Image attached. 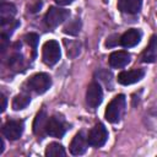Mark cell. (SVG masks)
Instances as JSON below:
<instances>
[{
  "label": "cell",
  "mask_w": 157,
  "mask_h": 157,
  "mask_svg": "<svg viewBox=\"0 0 157 157\" xmlns=\"http://www.w3.org/2000/svg\"><path fill=\"white\" fill-rule=\"evenodd\" d=\"M45 131H47V134L49 136L61 137L65 134V131H66V123H65V120L61 117L53 115V117L48 118Z\"/></svg>",
  "instance_id": "6"
},
{
  "label": "cell",
  "mask_w": 157,
  "mask_h": 157,
  "mask_svg": "<svg viewBox=\"0 0 157 157\" xmlns=\"http://www.w3.org/2000/svg\"><path fill=\"white\" fill-rule=\"evenodd\" d=\"M144 76H145V70L142 69H132L129 71H121L118 75V82L124 86H128V85L139 82Z\"/></svg>",
  "instance_id": "9"
},
{
  "label": "cell",
  "mask_w": 157,
  "mask_h": 157,
  "mask_svg": "<svg viewBox=\"0 0 157 157\" xmlns=\"http://www.w3.org/2000/svg\"><path fill=\"white\" fill-rule=\"evenodd\" d=\"M2 152H4V141L0 140V153H2Z\"/></svg>",
  "instance_id": "26"
},
{
  "label": "cell",
  "mask_w": 157,
  "mask_h": 157,
  "mask_svg": "<svg viewBox=\"0 0 157 157\" xmlns=\"http://www.w3.org/2000/svg\"><path fill=\"white\" fill-rule=\"evenodd\" d=\"M29 102H31V97H29L28 94H26V93H20V94H17V96L13 98V101H12V108H13L15 110L23 109V108H26V107L29 104Z\"/></svg>",
  "instance_id": "18"
},
{
  "label": "cell",
  "mask_w": 157,
  "mask_h": 157,
  "mask_svg": "<svg viewBox=\"0 0 157 157\" xmlns=\"http://www.w3.org/2000/svg\"><path fill=\"white\" fill-rule=\"evenodd\" d=\"M142 0H118V9L124 13L135 15L141 10Z\"/></svg>",
  "instance_id": "14"
},
{
  "label": "cell",
  "mask_w": 157,
  "mask_h": 157,
  "mask_svg": "<svg viewBox=\"0 0 157 157\" xmlns=\"http://www.w3.org/2000/svg\"><path fill=\"white\" fill-rule=\"evenodd\" d=\"M141 32L136 28H131V29H128L119 39V43L124 47V48H131V47H135L140 39H141Z\"/></svg>",
  "instance_id": "11"
},
{
  "label": "cell",
  "mask_w": 157,
  "mask_h": 157,
  "mask_svg": "<svg viewBox=\"0 0 157 157\" xmlns=\"http://www.w3.org/2000/svg\"><path fill=\"white\" fill-rule=\"evenodd\" d=\"M40 7H42V1L38 0V1H36V4L33 6H31V11L32 12H37L38 10H40Z\"/></svg>",
  "instance_id": "23"
},
{
  "label": "cell",
  "mask_w": 157,
  "mask_h": 157,
  "mask_svg": "<svg viewBox=\"0 0 157 157\" xmlns=\"http://www.w3.org/2000/svg\"><path fill=\"white\" fill-rule=\"evenodd\" d=\"M69 16H70L69 10L52 6V7H49V10L47 11V13L44 16V23L49 28H54V27H58L60 23H63Z\"/></svg>",
  "instance_id": "2"
},
{
  "label": "cell",
  "mask_w": 157,
  "mask_h": 157,
  "mask_svg": "<svg viewBox=\"0 0 157 157\" xmlns=\"http://www.w3.org/2000/svg\"><path fill=\"white\" fill-rule=\"evenodd\" d=\"M26 42L28 45L32 47V50H33V55H36V52H37V45H38V42H39V37L36 34V33H29L25 37Z\"/></svg>",
  "instance_id": "21"
},
{
  "label": "cell",
  "mask_w": 157,
  "mask_h": 157,
  "mask_svg": "<svg viewBox=\"0 0 157 157\" xmlns=\"http://www.w3.org/2000/svg\"><path fill=\"white\" fill-rule=\"evenodd\" d=\"M64 44L66 47V54L69 58H76L80 54V49H81V44L76 40H64Z\"/></svg>",
  "instance_id": "20"
},
{
  "label": "cell",
  "mask_w": 157,
  "mask_h": 157,
  "mask_svg": "<svg viewBox=\"0 0 157 157\" xmlns=\"http://www.w3.org/2000/svg\"><path fill=\"white\" fill-rule=\"evenodd\" d=\"M56 4H59V5H69V4H71L74 0H54Z\"/></svg>",
  "instance_id": "24"
},
{
  "label": "cell",
  "mask_w": 157,
  "mask_h": 157,
  "mask_svg": "<svg viewBox=\"0 0 157 157\" xmlns=\"http://www.w3.org/2000/svg\"><path fill=\"white\" fill-rule=\"evenodd\" d=\"M130 61V54L125 50H118L113 52L109 55V65L114 69H120L128 65Z\"/></svg>",
  "instance_id": "12"
},
{
  "label": "cell",
  "mask_w": 157,
  "mask_h": 157,
  "mask_svg": "<svg viewBox=\"0 0 157 157\" xmlns=\"http://www.w3.org/2000/svg\"><path fill=\"white\" fill-rule=\"evenodd\" d=\"M52 86V78L45 72H39L28 80V87L38 94L47 92Z\"/></svg>",
  "instance_id": "5"
},
{
  "label": "cell",
  "mask_w": 157,
  "mask_h": 157,
  "mask_svg": "<svg viewBox=\"0 0 157 157\" xmlns=\"http://www.w3.org/2000/svg\"><path fill=\"white\" fill-rule=\"evenodd\" d=\"M157 60V36H152L148 45L141 55L142 63H155Z\"/></svg>",
  "instance_id": "13"
},
{
  "label": "cell",
  "mask_w": 157,
  "mask_h": 157,
  "mask_svg": "<svg viewBox=\"0 0 157 157\" xmlns=\"http://www.w3.org/2000/svg\"><path fill=\"white\" fill-rule=\"evenodd\" d=\"M16 13V7L11 2H4L0 6V20H1V26H5L7 23L13 22V16Z\"/></svg>",
  "instance_id": "15"
},
{
  "label": "cell",
  "mask_w": 157,
  "mask_h": 157,
  "mask_svg": "<svg viewBox=\"0 0 157 157\" xmlns=\"http://www.w3.org/2000/svg\"><path fill=\"white\" fill-rule=\"evenodd\" d=\"M2 135L9 140H17L23 132V121L21 120H7L2 125Z\"/></svg>",
  "instance_id": "8"
},
{
  "label": "cell",
  "mask_w": 157,
  "mask_h": 157,
  "mask_svg": "<svg viewBox=\"0 0 157 157\" xmlns=\"http://www.w3.org/2000/svg\"><path fill=\"white\" fill-rule=\"evenodd\" d=\"M60 55H61L60 45L56 40H48V42L44 43L42 58H43V61L47 65H49V66L55 65L59 61Z\"/></svg>",
  "instance_id": "3"
},
{
  "label": "cell",
  "mask_w": 157,
  "mask_h": 157,
  "mask_svg": "<svg viewBox=\"0 0 157 157\" xmlns=\"http://www.w3.org/2000/svg\"><path fill=\"white\" fill-rule=\"evenodd\" d=\"M117 43H118V36H117V34H114V36L109 37V39L107 40L105 45H107V47H113V45H115Z\"/></svg>",
  "instance_id": "22"
},
{
  "label": "cell",
  "mask_w": 157,
  "mask_h": 157,
  "mask_svg": "<svg viewBox=\"0 0 157 157\" xmlns=\"http://www.w3.org/2000/svg\"><path fill=\"white\" fill-rule=\"evenodd\" d=\"M125 104H126V101H125V96L124 94H118L115 96L107 105L105 108V119L109 121V123H118L123 114H124V110H125Z\"/></svg>",
  "instance_id": "1"
},
{
  "label": "cell",
  "mask_w": 157,
  "mask_h": 157,
  "mask_svg": "<svg viewBox=\"0 0 157 157\" xmlns=\"http://www.w3.org/2000/svg\"><path fill=\"white\" fill-rule=\"evenodd\" d=\"M103 101V91L99 83L92 82L88 85L86 91V103L90 108H97Z\"/></svg>",
  "instance_id": "7"
},
{
  "label": "cell",
  "mask_w": 157,
  "mask_h": 157,
  "mask_svg": "<svg viewBox=\"0 0 157 157\" xmlns=\"http://www.w3.org/2000/svg\"><path fill=\"white\" fill-rule=\"evenodd\" d=\"M108 140V131L102 123L96 124L87 135L88 145L92 147H102Z\"/></svg>",
  "instance_id": "4"
},
{
  "label": "cell",
  "mask_w": 157,
  "mask_h": 157,
  "mask_svg": "<svg viewBox=\"0 0 157 157\" xmlns=\"http://www.w3.org/2000/svg\"><path fill=\"white\" fill-rule=\"evenodd\" d=\"M5 108H6V97L1 94V112H4Z\"/></svg>",
  "instance_id": "25"
},
{
  "label": "cell",
  "mask_w": 157,
  "mask_h": 157,
  "mask_svg": "<svg viewBox=\"0 0 157 157\" xmlns=\"http://www.w3.org/2000/svg\"><path fill=\"white\" fill-rule=\"evenodd\" d=\"M47 121H48V117H47L45 110H40L37 114V117L34 118V121H33V131H34L36 135L43 136L44 134H47V131H45Z\"/></svg>",
  "instance_id": "16"
},
{
  "label": "cell",
  "mask_w": 157,
  "mask_h": 157,
  "mask_svg": "<svg viewBox=\"0 0 157 157\" xmlns=\"http://www.w3.org/2000/svg\"><path fill=\"white\" fill-rule=\"evenodd\" d=\"M87 147H88L87 136H85L83 132L80 131V132H77V134L74 136V139H72V141H71V144H70L69 150H70V153H71V155H74V156H80V155H83V153L86 152Z\"/></svg>",
  "instance_id": "10"
},
{
  "label": "cell",
  "mask_w": 157,
  "mask_h": 157,
  "mask_svg": "<svg viewBox=\"0 0 157 157\" xmlns=\"http://www.w3.org/2000/svg\"><path fill=\"white\" fill-rule=\"evenodd\" d=\"M63 31H64V33H66L69 36H76V34H78L80 31H81V21H80V18L71 20L69 23L65 25V27H64Z\"/></svg>",
  "instance_id": "19"
},
{
  "label": "cell",
  "mask_w": 157,
  "mask_h": 157,
  "mask_svg": "<svg viewBox=\"0 0 157 157\" xmlns=\"http://www.w3.org/2000/svg\"><path fill=\"white\" fill-rule=\"evenodd\" d=\"M66 155L63 145L58 144V142H52L47 146L45 150V156L47 157H64Z\"/></svg>",
  "instance_id": "17"
}]
</instances>
